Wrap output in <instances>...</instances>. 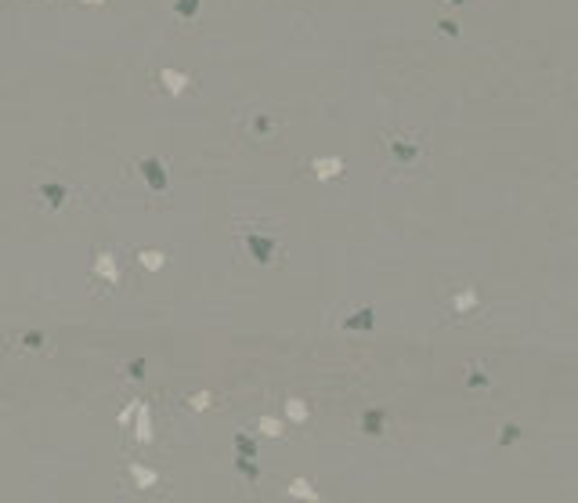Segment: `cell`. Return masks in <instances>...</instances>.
Listing matches in <instances>:
<instances>
[{
	"instance_id": "6da1fadb",
	"label": "cell",
	"mask_w": 578,
	"mask_h": 503,
	"mask_svg": "<svg viewBox=\"0 0 578 503\" xmlns=\"http://www.w3.org/2000/svg\"><path fill=\"white\" fill-rule=\"evenodd\" d=\"M127 471H131V478H134V485H138V489H152V485L159 482V475H156V471H148L145 463H127Z\"/></svg>"
},
{
	"instance_id": "7a4b0ae2",
	"label": "cell",
	"mask_w": 578,
	"mask_h": 503,
	"mask_svg": "<svg viewBox=\"0 0 578 503\" xmlns=\"http://www.w3.org/2000/svg\"><path fill=\"white\" fill-rule=\"evenodd\" d=\"M289 492H293L297 499H318V496H315V489H311V485H307L304 478H297L293 485H289Z\"/></svg>"
},
{
	"instance_id": "3957f363",
	"label": "cell",
	"mask_w": 578,
	"mask_h": 503,
	"mask_svg": "<svg viewBox=\"0 0 578 503\" xmlns=\"http://www.w3.org/2000/svg\"><path fill=\"white\" fill-rule=\"evenodd\" d=\"M138 442H152V428H148V409L141 406V416H138Z\"/></svg>"
},
{
	"instance_id": "277c9868",
	"label": "cell",
	"mask_w": 578,
	"mask_h": 503,
	"mask_svg": "<svg viewBox=\"0 0 578 503\" xmlns=\"http://www.w3.org/2000/svg\"><path fill=\"white\" fill-rule=\"evenodd\" d=\"M261 428H264V431H268L271 438H278V431H282V428H278V423H275V420H261Z\"/></svg>"
},
{
	"instance_id": "5b68a950",
	"label": "cell",
	"mask_w": 578,
	"mask_h": 503,
	"mask_svg": "<svg viewBox=\"0 0 578 503\" xmlns=\"http://www.w3.org/2000/svg\"><path fill=\"white\" fill-rule=\"evenodd\" d=\"M289 416H293V420H304V409H300V402H289Z\"/></svg>"
}]
</instances>
